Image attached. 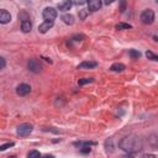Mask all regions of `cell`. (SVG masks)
<instances>
[{"label":"cell","instance_id":"6da1fadb","mask_svg":"<svg viewBox=\"0 0 158 158\" xmlns=\"http://www.w3.org/2000/svg\"><path fill=\"white\" fill-rule=\"evenodd\" d=\"M142 146H143L142 139L137 135H128V136L123 137L118 143V147L121 149H123L125 152H127L128 154L138 153L142 149Z\"/></svg>","mask_w":158,"mask_h":158},{"label":"cell","instance_id":"7a4b0ae2","mask_svg":"<svg viewBox=\"0 0 158 158\" xmlns=\"http://www.w3.org/2000/svg\"><path fill=\"white\" fill-rule=\"evenodd\" d=\"M33 131V126L31 123H21L17 130H16V133L20 136V137H26L28 136L31 132Z\"/></svg>","mask_w":158,"mask_h":158},{"label":"cell","instance_id":"3957f363","mask_svg":"<svg viewBox=\"0 0 158 158\" xmlns=\"http://www.w3.org/2000/svg\"><path fill=\"white\" fill-rule=\"evenodd\" d=\"M141 21L144 25H151L154 21V12L151 9H146L144 11H142L141 14Z\"/></svg>","mask_w":158,"mask_h":158},{"label":"cell","instance_id":"277c9868","mask_svg":"<svg viewBox=\"0 0 158 158\" xmlns=\"http://www.w3.org/2000/svg\"><path fill=\"white\" fill-rule=\"evenodd\" d=\"M42 16H43L44 21H52L53 22V20L57 17V11L53 7H46L42 12Z\"/></svg>","mask_w":158,"mask_h":158},{"label":"cell","instance_id":"5b68a950","mask_svg":"<svg viewBox=\"0 0 158 158\" xmlns=\"http://www.w3.org/2000/svg\"><path fill=\"white\" fill-rule=\"evenodd\" d=\"M27 67H28V70H31L33 73H40L42 69V65L38 59H30L27 62Z\"/></svg>","mask_w":158,"mask_h":158},{"label":"cell","instance_id":"8992f818","mask_svg":"<svg viewBox=\"0 0 158 158\" xmlns=\"http://www.w3.org/2000/svg\"><path fill=\"white\" fill-rule=\"evenodd\" d=\"M30 91H31V86L25 83L17 85V88H16V94L20 96H26L27 94H30Z\"/></svg>","mask_w":158,"mask_h":158},{"label":"cell","instance_id":"52a82bcc","mask_svg":"<svg viewBox=\"0 0 158 158\" xmlns=\"http://www.w3.org/2000/svg\"><path fill=\"white\" fill-rule=\"evenodd\" d=\"M149 147H152L153 149H158V133H153L148 137L147 139Z\"/></svg>","mask_w":158,"mask_h":158},{"label":"cell","instance_id":"ba28073f","mask_svg":"<svg viewBox=\"0 0 158 158\" xmlns=\"http://www.w3.org/2000/svg\"><path fill=\"white\" fill-rule=\"evenodd\" d=\"M101 5H102V2L100 0H90L88 2V9H89V11H96L101 7Z\"/></svg>","mask_w":158,"mask_h":158},{"label":"cell","instance_id":"9c48e42d","mask_svg":"<svg viewBox=\"0 0 158 158\" xmlns=\"http://www.w3.org/2000/svg\"><path fill=\"white\" fill-rule=\"evenodd\" d=\"M53 27V22L52 21H44V22H42L40 26H38V32H41V33H46L49 28H52Z\"/></svg>","mask_w":158,"mask_h":158},{"label":"cell","instance_id":"30bf717a","mask_svg":"<svg viewBox=\"0 0 158 158\" xmlns=\"http://www.w3.org/2000/svg\"><path fill=\"white\" fill-rule=\"evenodd\" d=\"M10 20H11V15H10V12L9 11H6V10H0V22L1 23H7V22H10Z\"/></svg>","mask_w":158,"mask_h":158},{"label":"cell","instance_id":"8fae6325","mask_svg":"<svg viewBox=\"0 0 158 158\" xmlns=\"http://www.w3.org/2000/svg\"><path fill=\"white\" fill-rule=\"evenodd\" d=\"M98 65L96 62H90V60H85V62H81L79 65H78V69H91V68H95Z\"/></svg>","mask_w":158,"mask_h":158},{"label":"cell","instance_id":"7c38bea8","mask_svg":"<svg viewBox=\"0 0 158 158\" xmlns=\"http://www.w3.org/2000/svg\"><path fill=\"white\" fill-rule=\"evenodd\" d=\"M72 5H73V2L72 1H60L58 5H57V7L60 10V11H67V10H69L70 7H72Z\"/></svg>","mask_w":158,"mask_h":158},{"label":"cell","instance_id":"4fadbf2b","mask_svg":"<svg viewBox=\"0 0 158 158\" xmlns=\"http://www.w3.org/2000/svg\"><path fill=\"white\" fill-rule=\"evenodd\" d=\"M31 28H32V23H31L30 20H27V21H22V22H21V30H22V32L27 33V32L31 31Z\"/></svg>","mask_w":158,"mask_h":158},{"label":"cell","instance_id":"5bb4252c","mask_svg":"<svg viewBox=\"0 0 158 158\" xmlns=\"http://www.w3.org/2000/svg\"><path fill=\"white\" fill-rule=\"evenodd\" d=\"M62 20H63V22L67 23V25H73V23H74V16L70 15V14H64V15L62 16Z\"/></svg>","mask_w":158,"mask_h":158},{"label":"cell","instance_id":"9a60e30c","mask_svg":"<svg viewBox=\"0 0 158 158\" xmlns=\"http://www.w3.org/2000/svg\"><path fill=\"white\" fill-rule=\"evenodd\" d=\"M105 151L107 153L114 152V141H112V138H109V139L105 141Z\"/></svg>","mask_w":158,"mask_h":158},{"label":"cell","instance_id":"2e32d148","mask_svg":"<svg viewBox=\"0 0 158 158\" xmlns=\"http://www.w3.org/2000/svg\"><path fill=\"white\" fill-rule=\"evenodd\" d=\"M110 70L111 72H123L125 70V65L122 63H114L110 67Z\"/></svg>","mask_w":158,"mask_h":158},{"label":"cell","instance_id":"e0dca14e","mask_svg":"<svg viewBox=\"0 0 158 158\" xmlns=\"http://www.w3.org/2000/svg\"><path fill=\"white\" fill-rule=\"evenodd\" d=\"M74 144H75V146H79V147H90V146H94V144H95V142L83 141V142H75Z\"/></svg>","mask_w":158,"mask_h":158},{"label":"cell","instance_id":"ac0fdd59","mask_svg":"<svg viewBox=\"0 0 158 158\" xmlns=\"http://www.w3.org/2000/svg\"><path fill=\"white\" fill-rule=\"evenodd\" d=\"M132 26L130 25V23H125V22H120V23H117L116 25V28L117 30H128V28H131Z\"/></svg>","mask_w":158,"mask_h":158},{"label":"cell","instance_id":"d6986e66","mask_svg":"<svg viewBox=\"0 0 158 158\" xmlns=\"http://www.w3.org/2000/svg\"><path fill=\"white\" fill-rule=\"evenodd\" d=\"M146 57H147L148 59H151V60H157V62H158V56L154 54V53L151 52V51H147V52H146Z\"/></svg>","mask_w":158,"mask_h":158},{"label":"cell","instance_id":"ffe728a7","mask_svg":"<svg viewBox=\"0 0 158 158\" xmlns=\"http://www.w3.org/2000/svg\"><path fill=\"white\" fill-rule=\"evenodd\" d=\"M94 79L93 78H83V79H79L78 84L79 85H85V84H89V83H93Z\"/></svg>","mask_w":158,"mask_h":158},{"label":"cell","instance_id":"44dd1931","mask_svg":"<svg viewBox=\"0 0 158 158\" xmlns=\"http://www.w3.org/2000/svg\"><path fill=\"white\" fill-rule=\"evenodd\" d=\"M27 158H41V154L38 151H31V152H28Z\"/></svg>","mask_w":158,"mask_h":158},{"label":"cell","instance_id":"7402d4cb","mask_svg":"<svg viewBox=\"0 0 158 158\" xmlns=\"http://www.w3.org/2000/svg\"><path fill=\"white\" fill-rule=\"evenodd\" d=\"M130 56H131V58H133V59H136V58H139V57H141V53H139L138 51H135V49H131V51H130Z\"/></svg>","mask_w":158,"mask_h":158},{"label":"cell","instance_id":"603a6c76","mask_svg":"<svg viewBox=\"0 0 158 158\" xmlns=\"http://www.w3.org/2000/svg\"><path fill=\"white\" fill-rule=\"evenodd\" d=\"M12 146H14V142H9V143H5V144L0 146V151H5V149H7L9 147H12Z\"/></svg>","mask_w":158,"mask_h":158},{"label":"cell","instance_id":"cb8c5ba5","mask_svg":"<svg viewBox=\"0 0 158 158\" xmlns=\"http://www.w3.org/2000/svg\"><path fill=\"white\" fill-rule=\"evenodd\" d=\"M90 151H91L90 147H80V152L83 154H88V153H90Z\"/></svg>","mask_w":158,"mask_h":158},{"label":"cell","instance_id":"d4e9b609","mask_svg":"<svg viewBox=\"0 0 158 158\" xmlns=\"http://www.w3.org/2000/svg\"><path fill=\"white\" fill-rule=\"evenodd\" d=\"M141 158H156L154 154H151V153H146L143 156H141Z\"/></svg>","mask_w":158,"mask_h":158},{"label":"cell","instance_id":"484cf974","mask_svg":"<svg viewBox=\"0 0 158 158\" xmlns=\"http://www.w3.org/2000/svg\"><path fill=\"white\" fill-rule=\"evenodd\" d=\"M0 62H1V67H0V68L4 69V68H5V58L1 57V58H0Z\"/></svg>","mask_w":158,"mask_h":158},{"label":"cell","instance_id":"4316f807","mask_svg":"<svg viewBox=\"0 0 158 158\" xmlns=\"http://www.w3.org/2000/svg\"><path fill=\"white\" fill-rule=\"evenodd\" d=\"M120 158H135V157H133L132 154H128V153H127V154H123V156H121Z\"/></svg>","mask_w":158,"mask_h":158},{"label":"cell","instance_id":"83f0119b","mask_svg":"<svg viewBox=\"0 0 158 158\" xmlns=\"http://www.w3.org/2000/svg\"><path fill=\"white\" fill-rule=\"evenodd\" d=\"M74 4L75 5H84V4H86V1H84V0H81V1H74Z\"/></svg>","mask_w":158,"mask_h":158},{"label":"cell","instance_id":"f1b7e54d","mask_svg":"<svg viewBox=\"0 0 158 158\" xmlns=\"http://www.w3.org/2000/svg\"><path fill=\"white\" fill-rule=\"evenodd\" d=\"M125 7H126V2H125V1H122V2H121V12H123V11H125Z\"/></svg>","mask_w":158,"mask_h":158},{"label":"cell","instance_id":"f546056e","mask_svg":"<svg viewBox=\"0 0 158 158\" xmlns=\"http://www.w3.org/2000/svg\"><path fill=\"white\" fill-rule=\"evenodd\" d=\"M43 158H54L53 156H46V157H43Z\"/></svg>","mask_w":158,"mask_h":158},{"label":"cell","instance_id":"4dcf8cb0","mask_svg":"<svg viewBox=\"0 0 158 158\" xmlns=\"http://www.w3.org/2000/svg\"><path fill=\"white\" fill-rule=\"evenodd\" d=\"M156 2H157V5H158V0H157V1H156Z\"/></svg>","mask_w":158,"mask_h":158},{"label":"cell","instance_id":"1f68e13d","mask_svg":"<svg viewBox=\"0 0 158 158\" xmlns=\"http://www.w3.org/2000/svg\"><path fill=\"white\" fill-rule=\"evenodd\" d=\"M9 158H15V157H9Z\"/></svg>","mask_w":158,"mask_h":158}]
</instances>
